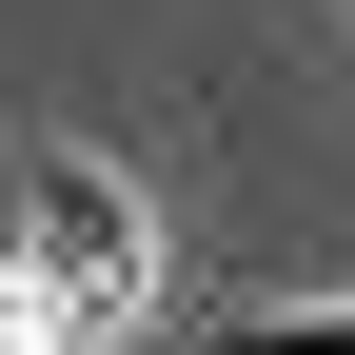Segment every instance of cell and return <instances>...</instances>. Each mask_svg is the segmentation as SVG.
I'll use <instances>...</instances> for the list:
<instances>
[{"instance_id": "obj_1", "label": "cell", "mask_w": 355, "mask_h": 355, "mask_svg": "<svg viewBox=\"0 0 355 355\" xmlns=\"http://www.w3.org/2000/svg\"><path fill=\"white\" fill-rule=\"evenodd\" d=\"M139 296H158L139 198H119L99 158H40V178H20V336H119Z\"/></svg>"}]
</instances>
